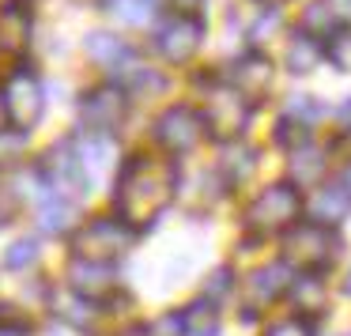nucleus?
Returning <instances> with one entry per match:
<instances>
[{
  "mask_svg": "<svg viewBox=\"0 0 351 336\" xmlns=\"http://www.w3.org/2000/svg\"><path fill=\"white\" fill-rule=\"evenodd\" d=\"M178 185H182L178 159H170V155H147V152L129 155L114 182L117 219L129 223L132 230L155 223L170 208V200L178 197Z\"/></svg>",
  "mask_w": 351,
  "mask_h": 336,
  "instance_id": "f257e3e1",
  "label": "nucleus"
},
{
  "mask_svg": "<svg viewBox=\"0 0 351 336\" xmlns=\"http://www.w3.org/2000/svg\"><path fill=\"white\" fill-rule=\"evenodd\" d=\"M250 102L234 91L223 76H212L204 87V102H200V117H204V129L208 136L215 140H238L250 125Z\"/></svg>",
  "mask_w": 351,
  "mask_h": 336,
  "instance_id": "f03ea898",
  "label": "nucleus"
},
{
  "mask_svg": "<svg viewBox=\"0 0 351 336\" xmlns=\"http://www.w3.org/2000/svg\"><path fill=\"white\" fill-rule=\"evenodd\" d=\"M132 242H136V230L129 223L114 219V215H99L72 235V257L95 261V265H114L117 257H125L132 250Z\"/></svg>",
  "mask_w": 351,
  "mask_h": 336,
  "instance_id": "7ed1b4c3",
  "label": "nucleus"
},
{
  "mask_svg": "<svg viewBox=\"0 0 351 336\" xmlns=\"http://www.w3.org/2000/svg\"><path fill=\"white\" fill-rule=\"evenodd\" d=\"M298 212H302L298 185L291 182L268 185L245 204V230H253V235H280V230H291L298 223Z\"/></svg>",
  "mask_w": 351,
  "mask_h": 336,
  "instance_id": "20e7f679",
  "label": "nucleus"
},
{
  "mask_svg": "<svg viewBox=\"0 0 351 336\" xmlns=\"http://www.w3.org/2000/svg\"><path fill=\"white\" fill-rule=\"evenodd\" d=\"M336 250H340L336 230L325 227V223L306 219V223H295L283 238V265L298 268V272H321L336 257Z\"/></svg>",
  "mask_w": 351,
  "mask_h": 336,
  "instance_id": "39448f33",
  "label": "nucleus"
},
{
  "mask_svg": "<svg viewBox=\"0 0 351 336\" xmlns=\"http://www.w3.org/2000/svg\"><path fill=\"white\" fill-rule=\"evenodd\" d=\"M204 34H208V23L200 12H174L155 31V49L170 64H189L204 46Z\"/></svg>",
  "mask_w": 351,
  "mask_h": 336,
  "instance_id": "423d86ee",
  "label": "nucleus"
},
{
  "mask_svg": "<svg viewBox=\"0 0 351 336\" xmlns=\"http://www.w3.org/2000/svg\"><path fill=\"white\" fill-rule=\"evenodd\" d=\"M0 95H4L8 121L16 125L19 132H31L34 125L42 121V114H46V91H42L38 76H34L31 69L12 72V76L4 80V87H0Z\"/></svg>",
  "mask_w": 351,
  "mask_h": 336,
  "instance_id": "0eeeda50",
  "label": "nucleus"
},
{
  "mask_svg": "<svg viewBox=\"0 0 351 336\" xmlns=\"http://www.w3.org/2000/svg\"><path fill=\"white\" fill-rule=\"evenodd\" d=\"M208 136L204 117L193 106H170L155 117V144L162 147V155L178 159V155H189L193 147H200V140Z\"/></svg>",
  "mask_w": 351,
  "mask_h": 336,
  "instance_id": "6e6552de",
  "label": "nucleus"
},
{
  "mask_svg": "<svg viewBox=\"0 0 351 336\" xmlns=\"http://www.w3.org/2000/svg\"><path fill=\"white\" fill-rule=\"evenodd\" d=\"M129 117V91L121 84H99L80 99V121L87 132H117V125Z\"/></svg>",
  "mask_w": 351,
  "mask_h": 336,
  "instance_id": "1a4fd4ad",
  "label": "nucleus"
},
{
  "mask_svg": "<svg viewBox=\"0 0 351 336\" xmlns=\"http://www.w3.org/2000/svg\"><path fill=\"white\" fill-rule=\"evenodd\" d=\"M272 76H276V69H272V61H268L261 49L242 53L238 61H230L227 72H223V80H227V84L234 87L250 106H257V102L272 91Z\"/></svg>",
  "mask_w": 351,
  "mask_h": 336,
  "instance_id": "9d476101",
  "label": "nucleus"
},
{
  "mask_svg": "<svg viewBox=\"0 0 351 336\" xmlns=\"http://www.w3.org/2000/svg\"><path fill=\"white\" fill-rule=\"evenodd\" d=\"M287 287H291V268L287 265H261V268H253V272L242 280L245 310L250 313L265 310V306H272Z\"/></svg>",
  "mask_w": 351,
  "mask_h": 336,
  "instance_id": "9b49d317",
  "label": "nucleus"
},
{
  "mask_svg": "<svg viewBox=\"0 0 351 336\" xmlns=\"http://www.w3.org/2000/svg\"><path fill=\"white\" fill-rule=\"evenodd\" d=\"M72 144H76V155H80V167H84L87 174V185L95 189V182H99L102 174H110L117 163V147L114 140L106 136V132H80V136H72Z\"/></svg>",
  "mask_w": 351,
  "mask_h": 336,
  "instance_id": "f8f14e48",
  "label": "nucleus"
},
{
  "mask_svg": "<svg viewBox=\"0 0 351 336\" xmlns=\"http://www.w3.org/2000/svg\"><path fill=\"white\" fill-rule=\"evenodd\" d=\"M69 287L76 291V295L91 298V302H102V298H110L117 291V276L110 272V265H95V261L72 257V265H69Z\"/></svg>",
  "mask_w": 351,
  "mask_h": 336,
  "instance_id": "ddd939ff",
  "label": "nucleus"
},
{
  "mask_svg": "<svg viewBox=\"0 0 351 336\" xmlns=\"http://www.w3.org/2000/svg\"><path fill=\"white\" fill-rule=\"evenodd\" d=\"M31 42V8L8 0L0 8V53H23Z\"/></svg>",
  "mask_w": 351,
  "mask_h": 336,
  "instance_id": "4468645a",
  "label": "nucleus"
},
{
  "mask_svg": "<svg viewBox=\"0 0 351 336\" xmlns=\"http://www.w3.org/2000/svg\"><path fill=\"white\" fill-rule=\"evenodd\" d=\"M84 49H87V57H91V61L99 64V69L114 72V76L132 61V57H136L121 38H117V34H106V31H91V34L84 38Z\"/></svg>",
  "mask_w": 351,
  "mask_h": 336,
  "instance_id": "2eb2a0df",
  "label": "nucleus"
},
{
  "mask_svg": "<svg viewBox=\"0 0 351 336\" xmlns=\"http://www.w3.org/2000/svg\"><path fill=\"white\" fill-rule=\"evenodd\" d=\"M253 170H257V152H253V147H245V144H234V140L223 147L219 163H215V174H219V182L227 185V189L245 185L253 178Z\"/></svg>",
  "mask_w": 351,
  "mask_h": 336,
  "instance_id": "dca6fc26",
  "label": "nucleus"
},
{
  "mask_svg": "<svg viewBox=\"0 0 351 336\" xmlns=\"http://www.w3.org/2000/svg\"><path fill=\"white\" fill-rule=\"evenodd\" d=\"M310 212H313V223L336 227V223L348 219V212H351V193L343 189V182L317 185V193H313V200H310Z\"/></svg>",
  "mask_w": 351,
  "mask_h": 336,
  "instance_id": "f3484780",
  "label": "nucleus"
},
{
  "mask_svg": "<svg viewBox=\"0 0 351 336\" xmlns=\"http://www.w3.org/2000/svg\"><path fill=\"white\" fill-rule=\"evenodd\" d=\"M287 291H291V302H295V310L302 317H313V313H321L328 306V287L317 272H302Z\"/></svg>",
  "mask_w": 351,
  "mask_h": 336,
  "instance_id": "a211bd4d",
  "label": "nucleus"
},
{
  "mask_svg": "<svg viewBox=\"0 0 351 336\" xmlns=\"http://www.w3.org/2000/svg\"><path fill=\"white\" fill-rule=\"evenodd\" d=\"M178 317H182V333L185 336H219V310H215L212 298L189 302Z\"/></svg>",
  "mask_w": 351,
  "mask_h": 336,
  "instance_id": "6ab92c4d",
  "label": "nucleus"
},
{
  "mask_svg": "<svg viewBox=\"0 0 351 336\" xmlns=\"http://www.w3.org/2000/svg\"><path fill=\"white\" fill-rule=\"evenodd\" d=\"M76 219V208H72L69 197H57V193H46L38 204V227L46 235H64Z\"/></svg>",
  "mask_w": 351,
  "mask_h": 336,
  "instance_id": "aec40b11",
  "label": "nucleus"
},
{
  "mask_svg": "<svg viewBox=\"0 0 351 336\" xmlns=\"http://www.w3.org/2000/svg\"><path fill=\"white\" fill-rule=\"evenodd\" d=\"M321 61H325V42L298 31L295 38H291V46H287V69L298 76V72H313Z\"/></svg>",
  "mask_w": 351,
  "mask_h": 336,
  "instance_id": "412c9836",
  "label": "nucleus"
},
{
  "mask_svg": "<svg viewBox=\"0 0 351 336\" xmlns=\"http://www.w3.org/2000/svg\"><path fill=\"white\" fill-rule=\"evenodd\" d=\"M291 174H295L298 185H317L321 174H325V152L313 144H302L291 152Z\"/></svg>",
  "mask_w": 351,
  "mask_h": 336,
  "instance_id": "4be33fe9",
  "label": "nucleus"
},
{
  "mask_svg": "<svg viewBox=\"0 0 351 336\" xmlns=\"http://www.w3.org/2000/svg\"><path fill=\"white\" fill-rule=\"evenodd\" d=\"M53 310H57V317L61 321H69V325H76V328H87L95 321V302L91 298H84V295H76V291H61V295L53 298Z\"/></svg>",
  "mask_w": 351,
  "mask_h": 336,
  "instance_id": "5701e85b",
  "label": "nucleus"
},
{
  "mask_svg": "<svg viewBox=\"0 0 351 336\" xmlns=\"http://www.w3.org/2000/svg\"><path fill=\"white\" fill-rule=\"evenodd\" d=\"M106 12L125 27H147L155 16V0H106Z\"/></svg>",
  "mask_w": 351,
  "mask_h": 336,
  "instance_id": "b1692460",
  "label": "nucleus"
},
{
  "mask_svg": "<svg viewBox=\"0 0 351 336\" xmlns=\"http://www.w3.org/2000/svg\"><path fill=\"white\" fill-rule=\"evenodd\" d=\"M298 31H302V34H310V38H321V42H325L328 34L336 31V19L328 16L325 0H313L310 8L302 12V23H298Z\"/></svg>",
  "mask_w": 351,
  "mask_h": 336,
  "instance_id": "393cba45",
  "label": "nucleus"
},
{
  "mask_svg": "<svg viewBox=\"0 0 351 336\" xmlns=\"http://www.w3.org/2000/svg\"><path fill=\"white\" fill-rule=\"evenodd\" d=\"M325 57L332 69L340 72H351V27H336L325 42Z\"/></svg>",
  "mask_w": 351,
  "mask_h": 336,
  "instance_id": "a878e982",
  "label": "nucleus"
},
{
  "mask_svg": "<svg viewBox=\"0 0 351 336\" xmlns=\"http://www.w3.org/2000/svg\"><path fill=\"white\" fill-rule=\"evenodd\" d=\"M276 140H280L283 147H302V144H310V125L306 121H298V117H291V114H283L280 117V129H276Z\"/></svg>",
  "mask_w": 351,
  "mask_h": 336,
  "instance_id": "bb28decb",
  "label": "nucleus"
},
{
  "mask_svg": "<svg viewBox=\"0 0 351 336\" xmlns=\"http://www.w3.org/2000/svg\"><path fill=\"white\" fill-rule=\"evenodd\" d=\"M38 261V242L34 238H16V242L8 245V253H4V265L8 268H27Z\"/></svg>",
  "mask_w": 351,
  "mask_h": 336,
  "instance_id": "cd10ccee",
  "label": "nucleus"
},
{
  "mask_svg": "<svg viewBox=\"0 0 351 336\" xmlns=\"http://www.w3.org/2000/svg\"><path fill=\"white\" fill-rule=\"evenodd\" d=\"M27 328H31V317H27V313H19L16 306H8V302H0V333L27 336Z\"/></svg>",
  "mask_w": 351,
  "mask_h": 336,
  "instance_id": "c85d7f7f",
  "label": "nucleus"
},
{
  "mask_svg": "<svg viewBox=\"0 0 351 336\" xmlns=\"http://www.w3.org/2000/svg\"><path fill=\"white\" fill-rule=\"evenodd\" d=\"M140 336H185L182 333V317H178V313H162V317L152 321V325L140 328Z\"/></svg>",
  "mask_w": 351,
  "mask_h": 336,
  "instance_id": "c756f323",
  "label": "nucleus"
},
{
  "mask_svg": "<svg viewBox=\"0 0 351 336\" xmlns=\"http://www.w3.org/2000/svg\"><path fill=\"white\" fill-rule=\"evenodd\" d=\"M276 31H280V16H276V8H272V12H265V16H261L257 23H253L250 42H253V46H261V42H268Z\"/></svg>",
  "mask_w": 351,
  "mask_h": 336,
  "instance_id": "7c9ffc66",
  "label": "nucleus"
},
{
  "mask_svg": "<svg viewBox=\"0 0 351 336\" xmlns=\"http://www.w3.org/2000/svg\"><path fill=\"white\" fill-rule=\"evenodd\" d=\"M268 336H313V328L306 317H287V321H276L268 328Z\"/></svg>",
  "mask_w": 351,
  "mask_h": 336,
  "instance_id": "2f4dec72",
  "label": "nucleus"
},
{
  "mask_svg": "<svg viewBox=\"0 0 351 336\" xmlns=\"http://www.w3.org/2000/svg\"><path fill=\"white\" fill-rule=\"evenodd\" d=\"M325 8L336 19V27H351V0H325Z\"/></svg>",
  "mask_w": 351,
  "mask_h": 336,
  "instance_id": "473e14b6",
  "label": "nucleus"
},
{
  "mask_svg": "<svg viewBox=\"0 0 351 336\" xmlns=\"http://www.w3.org/2000/svg\"><path fill=\"white\" fill-rule=\"evenodd\" d=\"M223 291H230V272H227V268H219V272L212 276V287H208V298L223 295Z\"/></svg>",
  "mask_w": 351,
  "mask_h": 336,
  "instance_id": "72a5a7b5",
  "label": "nucleus"
},
{
  "mask_svg": "<svg viewBox=\"0 0 351 336\" xmlns=\"http://www.w3.org/2000/svg\"><path fill=\"white\" fill-rule=\"evenodd\" d=\"M8 110H4V95H0V136H4V129H8Z\"/></svg>",
  "mask_w": 351,
  "mask_h": 336,
  "instance_id": "f704fd0d",
  "label": "nucleus"
},
{
  "mask_svg": "<svg viewBox=\"0 0 351 336\" xmlns=\"http://www.w3.org/2000/svg\"><path fill=\"white\" fill-rule=\"evenodd\" d=\"M174 4H178L182 12H197V8H200V0H174Z\"/></svg>",
  "mask_w": 351,
  "mask_h": 336,
  "instance_id": "c9c22d12",
  "label": "nucleus"
},
{
  "mask_svg": "<svg viewBox=\"0 0 351 336\" xmlns=\"http://www.w3.org/2000/svg\"><path fill=\"white\" fill-rule=\"evenodd\" d=\"M8 212H12V204H8V200H4V197H0V223L8 219Z\"/></svg>",
  "mask_w": 351,
  "mask_h": 336,
  "instance_id": "e433bc0d",
  "label": "nucleus"
},
{
  "mask_svg": "<svg viewBox=\"0 0 351 336\" xmlns=\"http://www.w3.org/2000/svg\"><path fill=\"white\" fill-rule=\"evenodd\" d=\"M340 140H343V147H348V152H351V121L343 125V136H340Z\"/></svg>",
  "mask_w": 351,
  "mask_h": 336,
  "instance_id": "4c0bfd02",
  "label": "nucleus"
},
{
  "mask_svg": "<svg viewBox=\"0 0 351 336\" xmlns=\"http://www.w3.org/2000/svg\"><path fill=\"white\" fill-rule=\"evenodd\" d=\"M340 182H343V189H348V193H351V167H348V170H343V178H340Z\"/></svg>",
  "mask_w": 351,
  "mask_h": 336,
  "instance_id": "58836bf2",
  "label": "nucleus"
},
{
  "mask_svg": "<svg viewBox=\"0 0 351 336\" xmlns=\"http://www.w3.org/2000/svg\"><path fill=\"white\" fill-rule=\"evenodd\" d=\"M261 4H265V8H276V4H283V0H261Z\"/></svg>",
  "mask_w": 351,
  "mask_h": 336,
  "instance_id": "ea45409f",
  "label": "nucleus"
},
{
  "mask_svg": "<svg viewBox=\"0 0 351 336\" xmlns=\"http://www.w3.org/2000/svg\"><path fill=\"white\" fill-rule=\"evenodd\" d=\"M343 287H348V295H351V272H348V283H343Z\"/></svg>",
  "mask_w": 351,
  "mask_h": 336,
  "instance_id": "a19ab883",
  "label": "nucleus"
},
{
  "mask_svg": "<svg viewBox=\"0 0 351 336\" xmlns=\"http://www.w3.org/2000/svg\"><path fill=\"white\" fill-rule=\"evenodd\" d=\"M0 336H19V333H0Z\"/></svg>",
  "mask_w": 351,
  "mask_h": 336,
  "instance_id": "79ce46f5",
  "label": "nucleus"
}]
</instances>
